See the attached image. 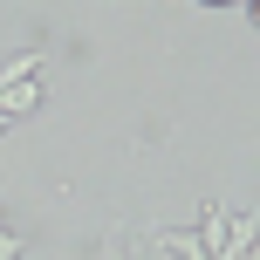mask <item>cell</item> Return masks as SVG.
I'll return each instance as SVG.
<instances>
[{
    "label": "cell",
    "instance_id": "2",
    "mask_svg": "<svg viewBox=\"0 0 260 260\" xmlns=\"http://www.w3.org/2000/svg\"><path fill=\"white\" fill-rule=\"evenodd\" d=\"M226 233H233V206H206V219H199L192 240H199V247H206V260H212V253L226 247Z\"/></svg>",
    "mask_w": 260,
    "mask_h": 260
},
{
    "label": "cell",
    "instance_id": "1",
    "mask_svg": "<svg viewBox=\"0 0 260 260\" xmlns=\"http://www.w3.org/2000/svg\"><path fill=\"white\" fill-rule=\"evenodd\" d=\"M35 103H41V76H35V82H7V89H0V123L35 117Z\"/></svg>",
    "mask_w": 260,
    "mask_h": 260
},
{
    "label": "cell",
    "instance_id": "3",
    "mask_svg": "<svg viewBox=\"0 0 260 260\" xmlns=\"http://www.w3.org/2000/svg\"><path fill=\"white\" fill-rule=\"evenodd\" d=\"M165 260H206V247H199L192 233H171V226H157V240H151Z\"/></svg>",
    "mask_w": 260,
    "mask_h": 260
},
{
    "label": "cell",
    "instance_id": "4",
    "mask_svg": "<svg viewBox=\"0 0 260 260\" xmlns=\"http://www.w3.org/2000/svg\"><path fill=\"white\" fill-rule=\"evenodd\" d=\"M0 260H21V233H7V226H0Z\"/></svg>",
    "mask_w": 260,
    "mask_h": 260
}]
</instances>
